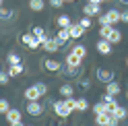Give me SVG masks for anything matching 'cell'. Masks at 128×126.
Wrapping results in <instances>:
<instances>
[{
    "label": "cell",
    "instance_id": "obj_1",
    "mask_svg": "<svg viewBox=\"0 0 128 126\" xmlns=\"http://www.w3.org/2000/svg\"><path fill=\"white\" fill-rule=\"evenodd\" d=\"M116 23H120V10L110 8L108 12L99 14V25H112V27H114Z\"/></svg>",
    "mask_w": 128,
    "mask_h": 126
},
{
    "label": "cell",
    "instance_id": "obj_2",
    "mask_svg": "<svg viewBox=\"0 0 128 126\" xmlns=\"http://www.w3.org/2000/svg\"><path fill=\"white\" fill-rule=\"evenodd\" d=\"M95 124L97 126H118L120 120L114 118L110 112H106V114H95Z\"/></svg>",
    "mask_w": 128,
    "mask_h": 126
},
{
    "label": "cell",
    "instance_id": "obj_3",
    "mask_svg": "<svg viewBox=\"0 0 128 126\" xmlns=\"http://www.w3.org/2000/svg\"><path fill=\"white\" fill-rule=\"evenodd\" d=\"M21 42H23V46H25L27 50H37V48H42V44L37 42V37L31 33V31H27V33L21 35Z\"/></svg>",
    "mask_w": 128,
    "mask_h": 126
},
{
    "label": "cell",
    "instance_id": "obj_4",
    "mask_svg": "<svg viewBox=\"0 0 128 126\" xmlns=\"http://www.w3.org/2000/svg\"><path fill=\"white\" fill-rule=\"evenodd\" d=\"M95 76H97V81L99 83H112V81H114V70H112V68H97V70H95Z\"/></svg>",
    "mask_w": 128,
    "mask_h": 126
},
{
    "label": "cell",
    "instance_id": "obj_5",
    "mask_svg": "<svg viewBox=\"0 0 128 126\" xmlns=\"http://www.w3.org/2000/svg\"><path fill=\"white\" fill-rule=\"evenodd\" d=\"M52 108H54V114L58 116V118H68L70 114H72V112H70V110L66 108L64 99H58V101H54V104H52Z\"/></svg>",
    "mask_w": 128,
    "mask_h": 126
},
{
    "label": "cell",
    "instance_id": "obj_6",
    "mask_svg": "<svg viewBox=\"0 0 128 126\" xmlns=\"http://www.w3.org/2000/svg\"><path fill=\"white\" fill-rule=\"evenodd\" d=\"M25 112H27L29 116L37 118V116H42V114H44V104H39V101H27Z\"/></svg>",
    "mask_w": 128,
    "mask_h": 126
},
{
    "label": "cell",
    "instance_id": "obj_7",
    "mask_svg": "<svg viewBox=\"0 0 128 126\" xmlns=\"http://www.w3.org/2000/svg\"><path fill=\"white\" fill-rule=\"evenodd\" d=\"M83 14L85 17H97V14H101V4H95V2H87L83 6Z\"/></svg>",
    "mask_w": 128,
    "mask_h": 126
},
{
    "label": "cell",
    "instance_id": "obj_8",
    "mask_svg": "<svg viewBox=\"0 0 128 126\" xmlns=\"http://www.w3.org/2000/svg\"><path fill=\"white\" fill-rule=\"evenodd\" d=\"M42 66H44V70H48V72H60L62 70V64L58 60H52V58H44Z\"/></svg>",
    "mask_w": 128,
    "mask_h": 126
},
{
    "label": "cell",
    "instance_id": "obj_9",
    "mask_svg": "<svg viewBox=\"0 0 128 126\" xmlns=\"http://www.w3.org/2000/svg\"><path fill=\"white\" fill-rule=\"evenodd\" d=\"M42 48H44L48 54H54V52H58L62 46L56 42V37H48V42H44V44H42Z\"/></svg>",
    "mask_w": 128,
    "mask_h": 126
},
{
    "label": "cell",
    "instance_id": "obj_10",
    "mask_svg": "<svg viewBox=\"0 0 128 126\" xmlns=\"http://www.w3.org/2000/svg\"><path fill=\"white\" fill-rule=\"evenodd\" d=\"M68 33H70V39H81L85 35V29L78 25V23H72V25L68 27Z\"/></svg>",
    "mask_w": 128,
    "mask_h": 126
},
{
    "label": "cell",
    "instance_id": "obj_11",
    "mask_svg": "<svg viewBox=\"0 0 128 126\" xmlns=\"http://www.w3.org/2000/svg\"><path fill=\"white\" fill-rule=\"evenodd\" d=\"M97 54H101V56L112 54V44L108 42V39H99L97 42Z\"/></svg>",
    "mask_w": 128,
    "mask_h": 126
},
{
    "label": "cell",
    "instance_id": "obj_12",
    "mask_svg": "<svg viewBox=\"0 0 128 126\" xmlns=\"http://www.w3.org/2000/svg\"><path fill=\"white\" fill-rule=\"evenodd\" d=\"M39 97H42V95H39V91H37L35 85H31V87L25 89V99L27 101H39Z\"/></svg>",
    "mask_w": 128,
    "mask_h": 126
},
{
    "label": "cell",
    "instance_id": "obj_13",
    "mask_svg": "<svg viewBox=\"0 0 128 126\" xmlns=\"http://www.w3.org/2000/svg\"><path fill=\"white\" fill-rule=\"evenodd\" d=\"M31 33H33V35L37 37V42H39V44H44V42H48V37H50V35L46 33V29H44V27H39V25L31 29Z\"/></svg>",
    "mask_w": 128,
    "mask_h": 126
},
{
    "label": "cell",
    "instance_id": "obj_14",
    "mask_svg": "<svg viewBox=\"0 0 128 126\" xmlns=\"http://www.w3.org/2000/svg\"><path fill=\"white\" fill-rule=\"evenodd\" d=\"M4 116H6V120H8V124H12V122H21V116H23V114L19 112V110H12V108H10Z\"/></svg>",
    "mask_w": 128,
    "mask_h": 126
},
{
    "label": "cell",
    "instance_id": "obj_15",
    "mask_svg": "<svg viewBox=\"0 0 128 126\" xmlns=\"http://www.w3.org/2000/svg\"><path fill=\"white\" fill-rule=\"evenodd\" d=\"M6 72H8V76H19V74L25 72V66L23 64H8V70H6Z\"/></svg>",
    "mask_w": 128,
    "mask_h": 126
},
{
    "label": "cell",
    "instance_id": "obj_16",
    "mask_svg": "<svg viewBox=\"0 0 128 126\" xmlns=\"http://www.w3.org/2000/svg\"><path fill=\"white\" fill-rule=\"evenodd\" d=\"M60 95H62V99L64 97H72L74 95V87H72V85H68V83H64V85H60Z\"/></svg>",
    "mask_w": 128,
    "mask_h": 126
},
{
    "label": "cell",
    "instance_id": "obj_17",
    "mask_svg": "<svg viewBox=\"0 0 128 126\" xmlns=\"http://www.w3.org/2000/svg\"><path fill=\"white\" fill-rule=\"evenodd\" d=\"M120 89H122V87H120V83H118V81H112V83L106 85V93H110V95H114V97L120 93Z\"/></svg>",
    "mask_w": 128,
    "mask_h": 126
},
{
    "label": "cell",
    "instance_id": "obj_18",
    "mask_svg": "<svg viewBox=\"0 0 128 126\" xmlns=\"http://www.w3.org/2000/svg\"><path fill=\"white\" fill-rule=\"evenodd\" d=\"M60 72H64L66 76H78V74H81V66H68V64H66Z\"/></svg>",
    "mask_w": 128,
    "mask_h": 126
},
{
    "label": "cell",
    "instance_id": "obj_19",
    "mask_svg": "<svg viewBox=\"0 0 128 126\" xmlns=\"http://www.w3.org/2000/svg\"><path fill=\"white\" fill-rule=\"evenodd\" d=\"M56 23H58V27H60V29H68L70 25H72V21H70L68 14H60V17L56 19Z\"/></svg>",
    "mask_w": 128,
    "mask_h": 126
},
{
    "label": "cell",
    "instance_id": "obj_20",
    "mask_svg": "<svg viewBox=\"0 0 128 126\" xmlns=\"http://www.w3.org/2000/svg\"><path fill=\"white\" fill-rule=\"evenodd\" d=\"M70 39V33H68V29H60L58 33H56V42H58L60 46H64Z\"/></svg>",
    "mask_w": 128,
    "mask_h": 126
},
{
    "label": "cell",
    "instance_id": "obj_21",
    "mask_svg": "<svg viewBox=\"0 0 128 126\" xmlns=\"http://www.w3.org/2000/svg\"><path fill=\"white\" fill-rule=\"evenodd\" d=\"M70 52H72L74 56H78L81 60H83V58L87 56V48H85L83 44H74V46H72V50H70Z\"/></svg>",
    "mask_w": 128,
    "mask_h": 126
},
{
    "label": "cell",
    "instance_id": "obj_22",
    "mask_svg": "<svg viewBox=\"0 0 128 126\" xmlns=\"http://www.w3.org/2000/svg\"><path fill=\"white\" fill-rule=\"evenodd\" d=\"M64 62H66L68 66H81V58H78V56H74L72 52H68V54H66V58H64Z\"/></svg>",
    "mask_w": 128,
    "mask_h": 126
},
{
    "label": "cell",
    "instance_id": "obj_23",
    "mask_svg": "<svg viewBox=\"0 0 128 126\" xmlns=\"http://www.w3.org/2000/svg\"><path fill=\"white\" fill-rule=\"evenodd\" d=\"M108 42H110L112 46H114V44H120V42H122V31H118V29L114 27V31H112L110 37H108Z\"/></svg>",
    "mask_w": 128,
    "mask_h": 126
},
{
    "label": "cell",
    "instance_id": "obj_24",
    "mask_svg": "<svg viewBox=\"0 0 128 126\" xmlns=\"http://www.w3.org/2000/svg\"><path fill=\"white\" fill-rule=\"evenodd\" d=\"M87 108H89V101H87L85 97H81V99H74V112H85Z\"/></svg>",
    "mask_w": 128,
    "mask_h": 126
},
{
    "label": "cell",
    "instance_id": "obj_25",
    "mask_svg": "<svg viewBox=\"0 0 128 126\" xmlns=\"http://www.w3.org/2000/svg\"><path fill=\"white\" fill-rule=\"evenodd\" d=\"M12 14H14V10L6 8V6H0V21H10Z\"/></svg>",
    "mask_w": 128,
    "mask_h": 126
},
{
    "label": "cell",
    "instance_id": "obj_26",
    "mask_svg": "<svg viewBox=\"0 0 128 126\" xmlns=\"http://www.w3.org/2000/svg\"><path fill=\"white\" fill-rule=\"evenodd\" d=\"M44 6H46L44 0H29V8H31V10H35V12L44 10Z\"/></svg>",
    "mask_w": 128,
    "mask_h": 126
},
{
    "label": "cell",
    "instance_id": "obj_27",
    "mask_svg": "<svg viewBox=\"0 0 128 126\" xmlns=\"http://www.w3.org/2000/svg\"><path fill=\"white\" fill-rule=\"evenodd\" d=\"M112 31H114L112 25H99V37H101V39H108Z\"/></svg>",
    "mask_w": 128,
    "mask_h": 126
},
{
    "label": "cell",
    "instance_id": "obj_28",
    "mask_svg": "<svg viewBox=\"0 0 128 126\" xmlns=\"http://www.w3.org/2000/svg\"><path fill=\"white\" fill-rule=\"evenodd\" d=\"M112 116L114 118H118V120H124V118L128 116V112H126V108H122V106H118L114 112H112Z\"/></svg>",
    "mask_w": 128,
    "mask_h": 126
},
{
    "label": "cell",
    "instance_id": "obj_29",
    "mask_svg": "<svg viewBox=\"0 0 128 126\" xmlns=\"http://www.w3.org/2000/svg\"><path fill=\"white\" fill-rule=\"evenodd\" d=\"M93 112L95 114H106L108 112V104H106V101H97V104L93 106Z\"/></svg>",
    "mask_w": 128,
    "mask_h": 126
},
{
    "label": "cell",
    "instance_id": "obj_30",
    "mask_svg": "<svg viewBox=\"0 0 128 126\" xmlns=\"http://www.w3.org/2000/svg\"><path fill=\"white\" fill-rule=\"evenodd\" d=\"M6 62L8 64H21V56L17 52H8V56H6Z\"/></svg>",
    "mask_w": 128,
    "mask_h": 126
},
{
    "label": "cell",
    "instance_id": "obj_31",
    "mask_svg": "<svg viewBox=\"0 0 128 126\" xmlns=\"http://www.w3.org/2000/svg\"><path fill=\"white\" fill-rule=\"evenodd\" d=\"M78 25H81V27H83V29L87 31V29H89V27L93 25V21H91V17H83L81 21H78Z\"/></svg>",
    "mask_w": 128,
    "mask_h": 126
},
{
    "label": "cell",
    "instance_id": "obj_32",
    "mask_svg": "<svg viewBox=\"0 0 128 126\" xmlns=\"http://www.w3.org/2000/svg\"><path fill=\"white\" fill-rule=\"evenodd\" d=\"M35 87H37V91H39V95H48V85L46 83H42V81H39V83H35Z\"/></svg>",
    "mask_w": 128,
    "mask_h": 126
},
{
    "label": "cell",
    "instance_id": "obj_33",
    "mask_svg": "<svg viewBox=\"0 0 128 126\" xmlns=\"http://www.w3.org/2000/svg\"><path fill=\"white\" fill-rule=\"evenodd\" d=\"M8 72H6V70H0V87H2V85H8Z\"/></svg>",
    "mask_w": 128,
    "mask_h": 126
},
{
    "label": "cell",
    "instance_id": "obj_34",
    "mask_svg": "<svg viewBox=\"0 0 128 126\" xmlns=\"http://www.w3.org/2000/svg\"><path fill=\"white\" fill-rule=\"evenodd\" d=\"M8 110H10V104L6 99H0V114H6Z\"/></svg>",
    "mask_w": 128,
    "mask_h": 126
},
{
    "label": "cell",
    "instance_id": "obj_35",
    "mask_svg": "<svg viewBox=\"0 0 128 126\" xmlns=\"http://www.w3.org/2000/svg\"><path fill=\"white\" fill-rule=\"evenodd\" d=\"M101 97H103L101 101H106V104H114V101H116V97H114V95H110V93H103Z\"/></svg>",
    "mask_w": 128,
    "mask_h": 126
},
{
    "label": "cell",
    "instance_id": "obj_36",
    "mask_svg": "<svg viewBox=\"0 0 128 126\" xmlns=\"http://www.w3.org/2000/svg\"><path fill=\"white\" fill-rule=\"evenodd\" d=\"M78 87H81V89H85V91H87V89L91 87V81H87V78H85V81H78Z\"/></svg>",
    "mask_w": 128,
    "mask_h": 126
},
{
    "label": "cell",
    "instance_id": "obj_37",
    "mask_svg": "<svg viewBox=\"0 0 128 126\" xmlns=\"http://www.w3.org/2000/svg\"><path fill=\"white\" fill-rule=\"evenodd\" d=\"M120 23H126V25H128V10L120 12Z\"/></svg>",
    "mask_w": 128,
    "mask_h": 126
},
{
    "label": "cell",
    "instance_id": "obj_38",
    "mask_svg": "<svg viewBox=\"0 0 128 126\" xmlns=\"http://www.w3.org/2000/svg\"><path fill=\"white\" fill-rule=\"evenodd\" d=\"M62 4H64V0H50V6H54V8H60Z\"/></svg>",
    "mask_w": 128,
    "mask_h": 126
},
{
    "label": "cell",
    "instance_id": "obj_39",
    "mask_svg": "<svg viewBox=\"0 0 128 126\" xmlns=\"http://www.w3.org/2000/svg\"><path fill=\"white\" fill-rule=\"evenodd\" d=\"M87 2H95V4H101V2H106V0H87Z\"/></svg>",
    "mask_w": 128,
    "mask_h": 126
},
{
    "label": "cell",
    "instance_id": "obj_40",
    "mask_svg": "<svg viewBox=\"0 0 128 126\" xmlns=\"http://www.w3.org/2000/svg\"><path fill=\"white\" fill-rule=\"evenodd\" d=\"M10 126H25V124H23V122H12Z\"/></svg>",
    "mask_w": 128,
    "mask_h": 126
},
{
    "label": "cell",
    "instance_id": "obj_41",
    "mask_svg": "<svg viewBox=\"0 0 128 126\" xmlns=\"http://www.w3.org/2000/svg\"><path fill=\"white\" fill-rule=\"evenodd\" d=\"M120 2H122V4H124V6H128V0H120Z\"/></svg>",
    "mask_w": 128,
    "mask_h": 126
},
{
    "label": "cell",
    "instance_id": "obj_42",
    "mask_svg": "<svg viewBox=\"0 0 128 126\" xmlns=\"http://www.w3.org/2000/svg\"><path fill=\"white\" fill-rule=\"evenodd\" d=\"M126 66H128V58H126Z\"/></svg>",
    "mask_w": 128,
    "mask_h": 126
},
{
    "label": "cell",
    "instance_id": "obj_43",
    "mask_svg": "<svg viewBox=\"0 0 128 126\" xmlns=\"http://www.w3.org/2000/svg\"><path fill=\"white\" fill-rule=\"evenodd\" d=\"M29 126H31V124H29Z\"/></svg>",
    "mask_w": 128,
    "mask_h": 126
}]
</instances>
